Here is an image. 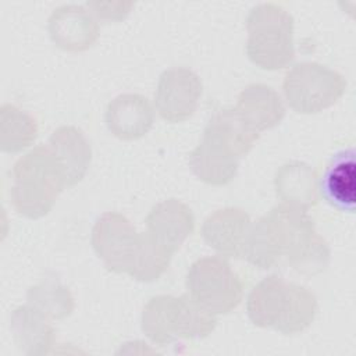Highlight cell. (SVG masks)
<instances>
[{"instance_id": "1", "label": "cell", "mask_w": 356, "mask_h": 356, "mask_svg": "<svg viewBox=\"0 0 356 356\" xmlns=\"http://www.w3.org/2000/svg\"><path fill=\"white\" fill-rule=\"evenodd\" d=\"M281 257L302 275L321 274L330 264L327 241L316 232L307 210L280 203L250 224L243 259L252 266L268 270Z\"/></svg>"}, {"instance_id": "2", "label": "cell", "mask_w": 356, "mask_h": 356, "mask_svg": "<svg viewBox=\"0 0 356 356\" xmlns=\"http://www.w3.org/2000/svg\"><path fill=\"white\" fill-rule=\"evenodd\" d=\"M259 135L242 121L234 107L218 110L189 154L192 172L213 186L229 184L238 172L239 160L250 152Z\"/></svg>"}, {"instance_id": "3", "label": "cell", "mask_w": 356, "mask_h": 356, "mask_svg": "<svg viewBox=\"0 0 356 356\" xmlns=\"http://www.w3.org/2000/svg\"><path fill=\"white\" fill-rule=\"evenodd\" d=\"M317 307V298L310 289L278 275L263 278L246 300L248 317L256 327L274 328L284 335L305 331L313 323Z\"/></svg>"}, {"instance_id": "4", "label": "cell", "mask_w": 356, "mask_h": 356, "mask_svg": "<svg viewBox=\"0 0 356 356\" xmlns=\"http://www.w3.org/2000/svg\"><path fill=\"white\" fill-rule=\"evenodd\" d=\"M11 181L14 210L32 220L47 216L67 188L63 170L47 145H39L19 157L13 167Z\"/></svg>"}, {"instance_id": "5", "label": "cell", "mask_w": 356, "mask_h": 356, "mask_svg": "<svg viewBox=\"0 0 356 356\" xmlns=\"http://www.w3.org/2000/svg\"><path fill=\"white\" fill-rule=\"evenodd\" d=\"M246 31V54L256 67L277 71L293 60V17L281 6L261 3L253 7Z\"/></svg>"}, {"instance_id": "6", "label": "cell", "mask_w": 356, "mask_h": 356, "mask_svg": "<svg viewBox=\"0 0 356 356\" xmlns=\"http://www.w3.org/2000/svg\"><path fill=\"white\" fill-rule=\"evenodd\" d=\"M342 74L318 63H298L285 75L282 92L288 106L300 114H316L335 104L346 90Z\"/></svg>"}, {"instance_id": "7", "label": "cell", "mask_w": 356, "mask_h": 356, "mask_svg": "<svg viewBox=\"0 0 356 356\" xmlns=\"http://www.w3.org/2000/svg\"><path fill=\"white\" fill-rule=\"evenodd\" d=\"M188 295L213 314H228L242 300L243 284L221 256L197 259L186 274Z\"/></svg>"}, {"instance_id": "8", "label": "cell", "mask_w": 356, "mask_h": 356, "mask_svg": "<svg viewBox=\"0 0 356 356\" xmlns=\"http://www.w3.org/2000/svg\"><path fill=\"white\" fill-rule=\"evenodd\" d=\"M139 232L132 222L117 211L102 214L92 228V248L103 260L108 271L128 273L134 253L136 250Z\"/></svg>"}, {"instance_id": "9", "label": "cell", "mask_w": 356, "mask_h": 356, "mask_svg": "<svg viewBox=\"0 0 356 356\" xmlns=\"http://www.w3.org/2000/svg\"><path fill=\"white\" fill-rule=\"evenodd\" d=\"M202 89V81L192 70L185 67L165 70L154 93L156 110L168 122H182L195 114Z\"/></svg>"}, {"instance_id": "10", "label": "cell", "mask_w": 356, "mask_h": 356, "mask_svg": "<svg viewBox=\"0 0 356 356\" xmlns=\"http://www.w3.org/2000/svg\"><path fill=\"white\" fill-rule=\"evenodd\" d=\"M47 31L51 42L65 51H85L100 35L97 18L83 6L63 4L49 17Z\"/></svg>"}, {"instance_id": "11", "label": "cell", "mask_w": 356, "mask_h": 356, "mask_svg": "<svg viewBox=\"0 0 356 356\" xmlns=\"http://www.w3.org/2000/svg\"><path fill=\"white\" fill-rule=\"evenodd\" d=\"M249 214L239 207H224L211 213L202 225L203 241L224 259L243 257L250 228Z\"/></svg>"}, {"instance_id": "12", "label": "cell", "mask_w": 356, "mask_h": 356, "mask_svg": "<svg viewBox=\"0 0 356 356\" xmlns=\"http://www.w3.org/2000/svg\"><path fill=\"white\" fill-rule=\"evenodd\" d=\"M146 231L172 254L195 229V216L178 199H165L152 207L146 217Z\"/></svg>"}, {"instance_id": "13", "label": "cell", "mask_w": 356, "mask_h": 356, "mask_svg": "<svg viewBox=\"0 0 356 356\" xmlns=\"http://www.w3.org/2000/svg\"><path fill=\"white\" fill-rule=\"evenodd\" d=\"M104 121L115 138L135 140L152 129L154 111L147 97L138 93H124L107 104Z\"/></svg>"}, {"instance_id": "14", "label": "cell", "mask_w": 356, "mask_h": 356, "mask_svg": "<svg viewBox=\"0 0 356 356\" xmlns=\"http://www.w3.org/2000/svg\"><path fill=\"white\" fill-rule=\"evenodd\" d=\"M323 199L339 211L353 213L356 200V161L355 150L345 149L335 153L318 179Z\"/></svg>"}, {"instance_id": "15", "label": "cell", "mask_w": 356, "mask_h": 356, "mask_svg": "<svg viewBox=\"0 0 356 356\" xmlns=\"http://www.w3.org/2000/svg\"><path fill=\"white\" fill-rule=\"evenodd\" d=\"M47 146L63 170L67 188L81 182L92 161V147L85 134L74 125L58 127L51 132Z\"/></svg>"}, {"instance_id": "16", "label": "cell", "mask_w": 356, "mask_h": 356, "mask_svg": "<svg viewBox=\"0 0 356 356\" xmlns=\"http://www.w3.org/2000/svg\"><path fill=\"white\" fill-rule=\"evenodd\" d=\"M234 108L242 121L257 134L277 127L285 117L281 96L264 83H252L242 89Z\"/></svg>"}, {"instance_id": "17", "label": "cell", "mask_w": 356, "mask_h": 356, "mask_svg": "<svg viewBox=\"0 0 356 356\" xmlns=\"http://www.w3.org/2000/svg\"><path fill=\"white\" fill-rule=\"evenodd\" d=\"M10 330L17 348L28 356L47 355L56 341L51 320L29 303L13 310Z\"/></svg>"}, {"instance_id": "18", "label": "cell", "mask_w": 356, "mask_h": 356, "mask_svg": "<svg viewBox=\"0 0 356 356\" xmlns=\"http://www.w3.org/2000/svg\"><path fill=\"white\" fill-rule=\"evenodd\" d=\"M181 296L157 295L142 310V331L156 345L165 346L182 335Z\"/></svg>"}, {"instance_id": "19", "label": "cell", "mask_w": 356, "mask_h": 356, "mask_svg": "<svg viewBox=\"0 0 356 356\" xmlns=\"http://www.w3.org/2000/svg\"><path fill=\"white\" fill-rule=\"evenodd\" d=\"M275 195L284 204L309 210L318 202V178L303 161L282 164L274 177Z\"/></svg>"}, {"instance_id": "20", "label": "cell", "mask_w": 356, "mask_h": 356, "mask_svg": "<svg viewBox=\"0 0 356 356\" xmlns=\"http://www.w3.org/2000/svg\"><path fill=\"white\" fill-rule=\"evenodd\" d=\"M39 128L36 120L14 104H3L0 108V149L4 153H19L31 146Z\"/></svg>"}, {"instance_id": "21", "label": "cell", "mask_w": 356, "mask_h": 356, "mask_svg": "<svg viewBox=\"0 0 356 356\" xmlns=\"http://www.w3.org/2000/svg\"><path fill=\"white\" fill-rule=\"evenodd\" d=\"M171 257L172 253L160 245L147 231L139 232L136 250L127 274L140 282H153L168 268Z\"/></svg>"}, {"instance_id": "22", "label": "cell", "mask_w": 356, "mask_h": 356, "mask_svg": "<svg viewBox=\"0 0 356 356\" xmlns=\"http://www.w3.org/2000/svg\"><path fill=\"white\" fill-rule=\"evenodd\" d=\"M26 303L42 312L50 320H63L75 309L71 291L54 275L43 278L26 292Z\"/></svg>"}, {"instance_id": "23", "label": "cell", "mask_w": 356, "mask_h": 356, "mask_svg": "<svg viewBox=\"0 0 356 356\" xmlns=\"http://www.w3.org/2000/svg\"><path fill=\"white\" fill-rule=\"evenodd\" d=\"M134 7L132 1H88L86 8L102 21L117 22L128 17Z\"/></svg>"}]
</instances>
